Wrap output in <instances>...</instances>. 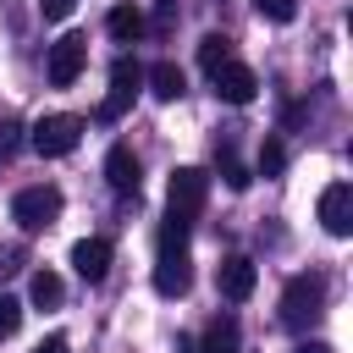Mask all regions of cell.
I'll return each mask as SVG.
<instances>
[{"label": "cell", "instance_id": "cell-14", "mask_svg": "<svg viewBox=\"0 0 353 353\" xmlns=\"http://www.w3.org/2000/svg\"><path fill=\"white\" fill-rule=\"evenodd\" d=\"M237 347H243V331H237V320H232V314H221V320H210V325H204L199 353H237Z\"/></svg>", "mask_w": 353, "mask_h": 353}, {"label": "cell", "instance_id": "cell-6", "mask_svg": "<svg viewBox=\"0 0 353 353\" xmlns=\"http://www.w3.org/2000/svg\"><path fill=\"white\" fill-rule=\"evenodd\" d=\"M138 88H143V66H138L132 55H121V61L110 66V94L99 99V116H105V121H116V116L132 105V94H138Z\"/></svg>", "mask_w": 353, "mask_h": 353}, {"label": "cell", "instance_id": "cell-5", "mask_svg": "<svg viewBox=\"0 0 353 353\" xmlns=\"http://www.w3.org/2000/svg\"><path fill=\"white\" fill-rule=\"evenodd\" d=\"M83 66H88V39H83V33L55 39L50 55H44V77H50L55 88H72V83L83 77Z\"/></svg>", "mask_w": 353, "mask_h": 353}, {"label": "cell", "instance_id": "cell-7", "mask_svg": "<svg viewBox=\"0 0 353 353\" xmlns=\"http://www.w3.org/2000/svg\"><path fill=\"white\" fill-rule=\"evenodd\" d=\"M210 83H215V94H221L226 105H248V99H254V88H259V77H254L243 61H221V66L210 72Z\"/></svg>", "mask_w": 353, "mask_h": 353}, {"label": "cell", "instance_id": "cell-17", "mask_svg": "<svg viewBox=\"0 0 353 353\" xmlns=\"http://www.w3.org/2000/svg\"><path fill=\"white\" fill-rule=\"evenodd\" d=\"M221 61H232V39H226V33H204V39H199V66L215 72Z\"/></svg>", "mask_w": 353, "mask_h": 353}, {"label": "cell", "instance_id": "cell-3", "mask_svg": "<svg viewBox=\"0 0 353 353\" xmlns=\"http://www.w3.org/2000/svg\"><path fill=\"white\" fill-rule=\"evenodd\" d=\"M77 138H83V116H66V110H55V116H39V121H33V132H28V143H33L44 160H55V154H72V149H77Z\"/></svg>", "mask_w": 353, "mask_h": 353}, {"label": "cell", "instance_id": "cell-2", "mask_svg": "<svg viewBox=\"0 0 353 353\" xmlns=\"http://www.w3.org/2000/svg\"><path fill=\"white\" fill-rule=\"evenodd\" d=\"M204 199H210V176L199 171V165H176L171 171V188H165V215H176V221H199V210H204Z\"/></svg>", "mask_w": 353, "mask_h": 353}, {"label": "cell", "instance_id": "cell-19", "mask_svg": "<svg viewBox=\"0 0 353 353\" xmlns=\"http://www.w3.org/2000/svg\"><path fill=\"white\" fill-rule=\"evenodd\" d=\"M254 11H259L265 22H292V17H298V0H254Z\"/></svg>", "mask_w": 353, "mask_h": 353}, {"label": "cell", "instance_id": "cell-23", "mask_svg": "<svg viewBox=\"0 0 353 353\" xmlns=\"http://www.w3.org/2000/svg\"><path fill=\"white\" fill-rule=\"evenodd\" d=\"M154 33H171L176 28V0H154V22H149Z\"/></svg>", "mask_w": 353, "mask_h": 353}, {"label": "cell", "instance_id": "cell-18", "mask_svg": "<svg viewBox=\"0 0 353 353\" xmlns=\"http://www.w3.org/2000/svg\"><path fill=\"white\" fill-rule=\"evenodd\" d=\"M188 221H176V215H165V226H160V254H188Z\"/></svg>", "mask_w": 353, "mask_h": 353}, {"label": "cell", "instance_id": "cell-22", "mask_svg": "<svg viewBox=\"0 0 353 353\" xmlns=\"http://www.w3.org/2000/svg\"><path fill=\"white\" fill-rule=\"evenodd\" d=\"M17 325H22V303H17V298H6V292H0V336H11V331H17Z\"/></svg>", "mask_w": 353, "mask_h": 353}, {"label": "cell", "instance_id": "cell-9", "mask_svg": "<svg viewBox=\"0 0 353 353\" xmlns=\"http://www.w3.org/2000/svg\"><path fill=\"white\" fill-rule=\"evenodd\" d=\"M72 270H77L88 287L105 281V276H110V243H105V237H83V243L72 248Z\"/></svg>", "mask_w": 353, "mask_h": 353}, {"label": "cell", "instance_id": "cell-21", "mask_svg": "<svg viewBox=\"0 0 353 353\" xmlns=\"http://www.w3.org/2000/svg\"><path fill=\"white\" fill-rule=\"evenodd\" d=\"M215 154H221V176H226V188L243 193V188H248V171L237 165V154H232V149H215Z\"/></svg>", "mask_w": 353, "mask_h": 353}, {"label": "cell", "instance_id": "cell-8", "mask_svg": "<svg viewBox=\"0 0 353 353\" xmlns=\"http://www.w3.org/2000/svg\"><path fill=\"white\" fill-rule=\"evenodd\" d=\"M320 226H325L331 237H347V232H353V188H347V182H331V188L320 193Z\"/></svg>", "mask_w": 353, "mask_h": 353}, {"label": "cell", "instance_id": "cell-20", "mask_svg": "<svg viewBox=\"0 0 353 353\" xmlns=\"http://www.w3.org/2000/svg\"><path fill=\"white\" fill-rule=\"evenodd\" d=\"M281 165H287V149H281L276 138H265V143H259V171H265V176H276Z\"/></svg>", "mask_w": 353, "mask_h": 353}, {"label": "cell", "instance_id": "cell-15", "mask_svg": "<svg viewBox=\"0 0 353 353\" xmlns=\"http://www.w3.org/2000/svg\"><path fill=\"white\" fill-rule=\"evenodd\" d=\"M105 28H110V39H121V44H132V39H143V33H149L143 11H132V6H116V11L105 17Z\"/></svg>", "mask_w": 353, "mask_h": 353}, {"label": "cell", "instance_id": "cell-25", "mask_svg": "<svg viewBox=\"0 0 353 353\" xmlns=\"http://www.w3.org/2000/svg\"><path fill=\"white\" fill-rule=\"evenodd\" d=\"M72 6H77V0H39L44 22H61V17H72Z\"/></svg>", "mask_w": 353, "mask_h": 353}, {"label": "cell", "instance_id": "cell-1", "mask_svg": "<svg viewBox=\"0 0 353 353\" xmlns=\"http://www.w3.org/2000/svg\"><path fill=\"white\" fill-rule=\"evenodd\" d=\"M325 314V281L320 276H292L281 287V325L287 331H309Z\"/></svg>", "mask_w": 353, "mask_h": 353}, {"label": "cell", "instance_id": "cell-10", "mask_svg": "<svg viewBox=\"0 0 353 353\" xmlns=\"http://www.w3.org/2000/svg\"><path fill=\"white\" fill-rule=\"evenodd\" d=\"M215 281H221V292H226L232 303H243V298H254V281H259V270H254V259H243V254H226Z\"/></svg>", "mask_w": 353, "mask_h": 353}, {"label": "cell", "instance_id": "cell-24", "mask_svg": "<svg viewBox=\"0 0 353 353\" xmlns=\"http://www.w3.org/2000/svg\"><path fill=\"white\" fill-rule=\"evenodd\" d=\"M17 149H22V127L17 121H0V160H11Z\"/></svg>", "mask_w": 353, "mask_h": 353}, {"label": "cell", "instance_id": "cell-16", "mask_svg": "<svg viewBox=\"0 0 353 353\" xmlns=\"http://www.w3.org/2000/svg\"><path fill=\"white\" fill-rule=\"evenodd\" d=\"M61 292H66V287H61V276H55V270H33L28 298H33L39 309H55V303H61Z\"/></svg>", "mask_w": 353, "mask_h": 353}, {"label": "cell", "instance_id": "cell-11", "mask_svg": "<svg viewBox=\"0 0 353 353\" xmlns=\"http://www.w3.org/2000/svg\"><path fill=\"white\" fill-rule=\"evenodd\" d=\"M188 287H193L188 254H160V265H154V292H160V298H182Z\"/></svg>", "mask_w": 353, "mask_h": 353}, {"label": "cell", "instance_id": "cell-26", "mask_svg": "<svg viewBox=\"0 0 353 353\" xmlns=\"http://www.w3.org/2000/svg\"><path fill=\"white\" fill-rule=\"evenodd\" d=\"M33 353H66V336H44V342H39Z\"/></svg>", "mask_w": 353, "mask_h": 353}, {"label": "cell", "instance_id": "cell-4", "mask_svg": "<svg viewBox=\"0 0 353 353\" xmlns=\"http://www.w3.org/2000/svg\"><path fill=\"white\" fill-rule=\"evenodd\" d=\"M55 215H61V188H50V182H33V188H22L11 199V221L22 232H44Z\"/></svg>", "mask_w": 353, "mask_h": 353}, {"label": "cell", "instance_id": "cell-13", "mask_svg": "<svg viewBox=\"0 0 353 353\" xmlns=\"http://www.w3.org/2000/svg\"><path fill=\"white\" fill-rule=\"evenodd\" d=\"M143 83H149L154 99H182V88H188V77H182L176 61H154V66L143 72Z\"/></svg>", "mask_w": 353, "mask_h": 353}, {"label": "cell", "instance_id": "cell-12", "mask_svg": "<svg viewBox=\"0 0 353 353\" xmlns=\"http://www.w3.org/2000/svg\"><path fill=\"white\" fill-rule=\"evenodd\" d=\"M105 182H110L116 193H138V154H132L127 143H116V149L105 154Z\"/></svg>", "mask_w": 353, "mask_h": 353}, {"label": "cell", "instance_id": "cell-27", "mask_svg": "<svg viewBox=\"0 0 353 353\" xmlns=\"http://www.w3.org/2000/svg\"><path fill=\"white\" fill-rule=\"evenodd\" d=\"M292 353H331V342H298Z\"/></svg>", "mask_w": 353, "mask_h": 353}]
</instances>
